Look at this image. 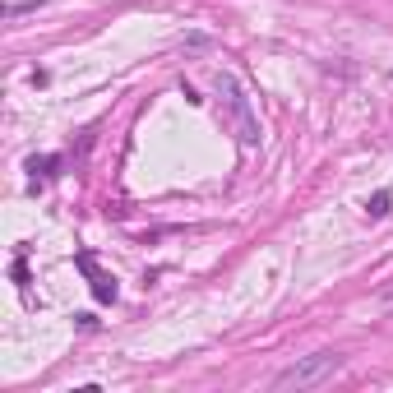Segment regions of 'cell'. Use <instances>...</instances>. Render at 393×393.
<instances>
[{"instance_id":"1","label":"cell","mask_w":393,"mask_h":393,"mask_svg":"<svg viewBox=\"0 0 393 393\" xmlns=\"http://www.w3.org/2000/svg\"><path fill=\"white\" fill-rule=\"evenodd\" d=\"M213 89H217V102L227 107V120H232V130H236V144L259 148V116H255V107H250L246 89L236 84V74H217Z\"/></svg>"},{"instance_id":"2","label":"cell","mask_w":393,"mask_h":393,"mask_svg":"<svg viewBox=\"0 0 393 393\" xmlns=\"http://www.w3.org/2000/svg\"><path fill=\"white\" fill-rule=\"evenodd\" d=\"M343 370V352H314V356H301V361H292L283 375L273 380V389H319V384H329L334 375Z\"/></svg>"},{"instance_id":"3","label":"cell","mask_w":393,"mask_h":393,"mask_svg":"<svg viewBox=\"0 0 393 393\" xmlns=\"http://www.w3.org/2000/svg\"><path fill=\"white\" fill-rule=\"evenodd\" d=\"M74 264L84 268V273H89L93 296H98L102 305H107V301H116V278H111V273H102V268H98V259H93V255H74Z\"/></svg>"},{"instance_id":"4","label":"cell","mask_w":393,"mask_h":393,"mask_svg":"<svg viewBox=\"0 0 393 393\" xmlns=\"http://www.w3.org/2000/svg\"><path fill=\"white\" fill-rule=\"evenodd\" d=\"M42 5H47V0H10V5H5V23H14V19H23V14H38Z\"/></svg>"},{"instance_id":"5","label":"cell","mask_w":393,"mask_h":393,"mask_svg":"<svg viewBox=\"0 0 393 393\" xmlns=\"http://www.w3.org/2000/svg\"><path fill=\"white\" fill-rule=\"evenodd\" d=\"M56 167H60V157H33V162H28V171H33V176H51Z\"/></svg>"},{"instance_id":"6","label":"cell","mask_w":393,"mask_h":393,"mask_svg":"<svg viewBox=\"0 0 393 393\" xmlns=\"http://www.w3.org/2000/svg\"><path fill=\"white\" fill-rule=\"evenodd\" d=\"M365 213H370V217H384V213H389V190H380V195L365 204Z\"/></svg>"},{"instance_id":"7","label":"cell","mask_w":393,"mask_h":393,"mask_svg":"<svg viewBox=\"0 0 393 393\" xmlns=\"http://www.w3.org/2000/svg\"><path fill=\"white\" fill-rule=\"evenodd\" d=\"M14 283L28 287V264H23V259H14Z\"/></svg>"},{"instance_id":"8","label":"cell","mask_w":393,"mask_h":393,"mask_svg":"<svg viewBox=\"0 0 393 393\" xmlns=\"http://www.w3.org/2000/svg\"><path fill=\"white\" fill-rule=\"evenodd\" d=\"M380 305H384V310H393V287H384V292H380Z\"/></svg>"}]
</instances>
